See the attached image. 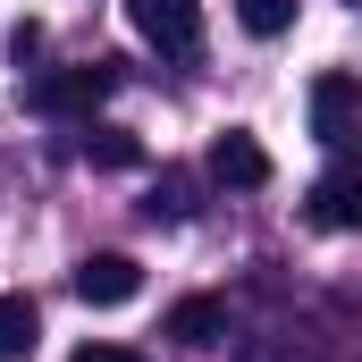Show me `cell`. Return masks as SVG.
Masks as SVG:
<instances>
[{"instance_id": "1", "label": "cell", "mask_w": 362, "mask_h": 362, "mask_svg": "<svg viewBox=\"0 0 362 362\" xmlns=\"http://www.w3.org/2000/svg\"><path fill=\"white\" fill-rule=\"evenodd\" d=\"M110 85H118V59H85V68H51V76H34L25 101H34L42 118H85Z\"/></svg>"}, {"instance_id": "2", "label": "cell", "mask_w": 362, "mask_h": 362, "mask_svg": "<svg viewBox=\"0 0 362 362\" xmlns=\"http://www.w3.org/2000/svg\"><path fill=\"white\" fill-rule=\"evenodd\" d=\"M127 17H135V34L160 42L169 59H194V51H202V17H194V0H127Z\"/></svg>"}, {"instance_id": "3", "label": "cell", "mask_w": 362, "mask_h": 362, "mask_svg": "<svg viewBox=\"0 0 362 362\" xmlns=\"http://www.w3.org/2000/svg\"><path fill=\"white\" fill-rule=\"evenodd\" d=\"M354 110H362V85L346 76V68H329V76L312 85V135H320V144L337 152V144L354 135Z\"/></svg>"}, {"instance_id": "4", "label": "cell", "mask_w": 362, "mask_h": 362, "mask_svg": "<svg viewBox=\"0 0 362 362\" xmlns=\"http://www.w3.org/2000/svg\"><path fill=\"white\" fill-rule=\"evenodd\" d=\"M76 295L101 303V312H110V303H135V295H144V270H135L127 253H85V262H76Z\"/></svg>"}, {"instance_id": "5", "label": "cell", "mask_w": 362, "mask_h": 362, "mask_svg": "<svg viewBox=\"0 0 362 362\" xmlns=\"http://www.w3.org/2000/svg\"><path fill=\"white\" fill-rule=\"evenodd\" d=\"M160 337H169V346H219V337H228V303H219V295H185V303H169Z\"/></svg>"}, {"instance_id": "6", "label": "cell", "mask_w": 362, "mask_h": 362, "mask_svg": "<svg viewBox=\"0 0 362 362\" xmlns=\"http://www.w3.org/2000/svg\"><path fill=\"white\" fill-rule=\"evenodd\" d=\"M211 177L236 185V194H253V185H270V152H262L253 135H236V127H228V135L211 144Z\"/></svg>"}, {"instance_id": "7", "label": "cell", "mask_w": 362, "mask_h": 362, "mask_svg": "<svg viewBox=\"0 0 362 362\" xmlns=\"http://www.w3.org/2000/svg\"><path fill=\"white\" fill-rule=\"evenodd\" d=\"M354 219H362V177L354 169H329L312 185V228H354Z\"/></svg>"}, {"instance_id": "8", "label": "cell", "mask_w": 362, "mask_h": 362, "mask_svg": "<svg viewBox=\"0 0 362 362\" xmlns=\"http://www.w3.org/2000/svg\"><path fill=\"white\" fill-rule=\"evenodd\" d=\"M42 346V312H34V295H0V362H25Z\"/></svg>"}, {"instance_id": "9", "label": "cell", "mask_w": 362, "mask_h": 362, "mask_svg": "<svg viewBox=\"0 0 362 362\" xmlns=\"http://www.w3.org/2000/svg\"><path fill=\"white\" fill-rule=\"evenodd\" d=\"M85 160H93V169H135L144 144H135L127 127H85Z\"/></svg>"}, {"instance_id": "10", "label": "cell", "mask_w": 362, "mask_h": 362, "mask_svg": "<svg viewBox=\"0 0 362 362\" xmlns=\"http://www.w3.org/2000/svg\"><path fill=\"white\" fill-rule=\"evenodd\" d=\"M236 25H245L253 42H278V34L295 25V0H236Z\"/></svg>"}, {"instance_id": "11", "label": "cell", "mask_w": 362, "mask_h": 362, "mask_svg": "<svg viewBox=\"0 0 362 362\" xmlns=\"http://www.w3.org/2000/svg\"><path fill=\"white\" fill-rule=\"evenodd\" d=\"M185 211H194V177H177V169H169V177L152 185V219H185Z\"/></svg>"}, {"instance_id": "12", "label": "cell", "mask_w": 362, "mask_h": 362, "mask_svg": "<svg viewBox=\"0 0 362 362\" xmlns=\"http://www.w3.org/2000/svg\"><path fill=\"white\" fill-rule=\"evenodd\" d=\"M236 362H303V354H295V337H245Z\"/></svg>"}, {"instance_id": "13", "label": "cell", "mask_w": 362, "mask_h": 362, "mask_svg": "<svg viewBox=\"0 0 362 362\" xmlns=\"http://www.w3.org/2000/svg\"><path fill=\"white\" fill-rule=\"evenodd\" d=\"M76 362H144L135 346H76Z\"/></svg>"}]
</instances>
